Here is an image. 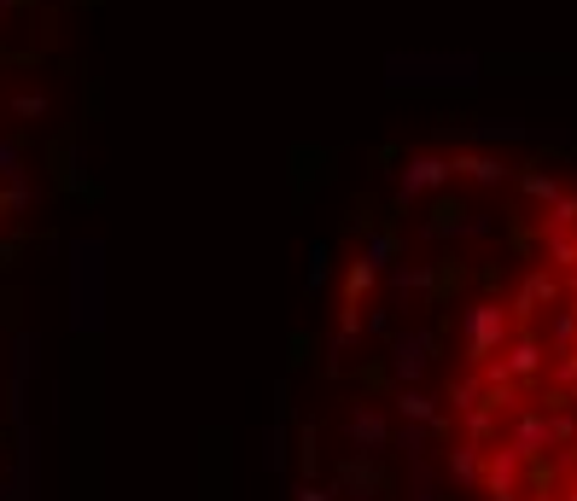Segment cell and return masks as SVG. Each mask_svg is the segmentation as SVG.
I'll list each match as a JSON object with an SVG mask.
<instances>
[{
  "label": "cell",
  "instance_id": "cell-5",
  "mask_svg": "<svg viewBox=\"0 0 577 501\" xmlns=\"http://www.w3.org/2000/svg\"><path fill=\"white\" fill-rule=\"evenodd\" d=\"M455 169H467L473 181H502V164H496V158H461Z\"/></svg>",
  "mask_w": 577,
  "mask_h": 501
},
{
  "label": "cell",
  "instance_id": "cell-8",
  "mask_svg": "<svg viewBox=\"0 0 577 501\" xmlns=\"http://www.w3.org/2000/svg\"><path fill=\"white\" fill-rule=\"evenodd\" d=\"M6 6H12V0H0V12H6Z\"/></svg>",
  "mask_w": 577,
  "mask_h": 501
},
{
  "label": "cell",
  "instance_id": "cell-6",
  "mask_svg": "<svg viewBox=\"0 0 577 501\" xmlns=\"http://www.w3.org/2000/svg\"><path fill=\"white\" fill-rule=\"evenodd\" d=\"M41 111H47L41 94H18V100H12V117H41Z\"/></svg>",
  "mask_w": 577,
  "mask_h": 501
},
{
  "label": "cell",
  "instance_id": "cell-7",
  "mask_svg": "<svg viewBox=\"0 0 577 501\" xmlns=\"http://www.w3.org/2000/svg\"><path fill=\"white\" fill-rule=\"evenodd\" d=\"M321 280H327V245L309 251V286H321Z\"/></svg>",
  "mask_w": 577,
  "mask_h": 501
},
{
  "label": "cell",
  "instance_id": "cell-4",
  "mask_svg": "<svg viewBox=\"0 0 577 501\" xmlns=\"http://www.w3.org/2000/svg\"><path fill=\"white\" fill-rule=\"evenodd\" d=\"M24 158H18V146H12V140H0V181H6V187H18V181H24Z\"/></svg>",
  "mask_w": 577,
  "mask_h": 501
},
{
  "label": "cell",
  "instance_id": "cell-3",
  "mask_svg": "<svg viewBox=\"0 0 577 501\" xmlns=\"http://www.w3.org/2000/svg\"><path fill=\"white\" fill-rule=\"evenodd\" d=\"M391 257H397V239H391V234H374V239H368V251H362V268H368V274H379V268H391Z\"/></svg>",
  "mask_w": 577,
  "mask_h": 501
},
{
  "label": "cell",
  "instance_id": "cell-2",
  "mask_svg": "<svg viewBox=\"0 0 577 501\" xmlns=\"http://www.w3.org/2000/svg\"><path fill=\"white\" fill-rule=\"evenodd\" d=\"M449 169H455V164H443V158H414V164L403 169V199L426 193V187H443V181H449Z\"/></svg>",
  "mask_w": 577,
  "mask_h": 501
},
{
  "label": "cell",
  "instance_id": "cell-1",
  "mask_svg": "<svg viewBox=\"0 0 577 501\" xmlns=\"http://www.w3.org/2000/svg\"><path fill=\"white\" fill-rule=\"evenodd\" d=\"M513 333V309L508 303H473L467 309V321H461V350H467V362H490Z\"/></svg>",
  "mask_w": 577,
  "mask_h": 501
}]
</instances>
